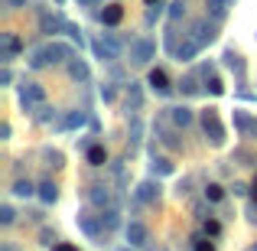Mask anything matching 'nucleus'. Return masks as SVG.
<instances>
[{
	"instance_id": "obj_38",
	"label": "nucleus",
	"mask_w": 257,
	"mask_h": 251,
	"mask_svg": "<svg viewBox=\"0 0 257 251\" xmlns=\"http://www.w3.org/2000/svg\"><path fill=\"white\" fill-rule=\"evenodd\" d=\"M56 251H78V248H72V245H56Z\"/></svg>"
},
{
	"instance_id": "obj_33",
	"label": "nucleus",
	"mask_w": 257,
	"mask_h": 251,
	"mask_svg": "<svg viewBox=\"0 0 257 251\" xmlns=\"http://www.w3.org/2000/svg\"><path fill=\"white\" fill-rule=\"evenodd\" d=\"M195 251H215L208 241H202V238H195Z\"/></svg>"
},
{
	"instance_id": "obj_5",
	"label": "nucleus",
	"mask_w": 257,
	"mask_h": 251,
	"mask_svg": "<svg viewBox=\"0 0 257 251\" xmlns=\"http://www.w3.org/2000/svg\"><path fill=\"white\" fill-rule=\"evenodd\" d=\"M78 225H82V232L88 235V238H94L101 245V238H104V235H101V228H104L101 215H78ZM104 232H107V228H104Z\"/></svg>"
},
{
	"instance_id": "obj_12",
	"label": "nucleus",
	"mask_w": 257,
	"mask_h": 251,
	"mask_svg": "<svg viewBox=\"0 0 257 251\" xmlns=\"http://www.w3.org/2000/svg\"><path fill=\"white\" fill-rule=\"evenodd\" d=\"M120 20H124V7L111 4V7H104V10H101V23H104V26H117Z\"/></svg>"
},
{
	"instance_id": "obj_29",
	"label": "nucleus",
	"mask_w": 257,
	"mask_h": 251,
	"mask_svg": "<svg viewBox=\"0 0 257 251\" xmlns=\"http://www.w3.org/2000/svg\"><path fill=\"white\" fill-rule=\"evenodd\" d=\"M179 88H182L186 95H199V92H202V88L195 85V78H192V75H189V78H182V82H179Z\"/></svg>"
},
{
	"instance_id": "obj_7",
	"label": "nucleus",
	"mask_w": 257,
	"mask_h": 251,
	"mask_svg": "<svg viewBox=\"0 0 257 251\" xmlns=\"http://www.w3.org/2000/svg\"><path fill=\"white\" fill-rule=\"evenodd\" d=\"M234 127L241 137H257V118H251L247 111H234Z\"/></svg>"
},
{
	"instance_id": "obj_22",
	"label": "nucleus",
	"mask_w": 257,
	"mask_h": 251,
	"mask_svg": "<svg viewBox=\"0 0 257 251\" xmlns=\"http://www.w3.org/2000/svg\"><path fill=\"white\" fill-rule=\"evenodd\" d=\"M85 121H88V118H85V111H72V114H65V121H62V124L69 127V131H75V127H82Z\"/></svg>"
},
{
	"instance_id": "obj_26",
	"label": "nucleus",
	"mask_w": 257,
	"mask_h": 251,
	"mask_svg": "<svg viewBox=\"0 0 257 251\" xmlns=\"http://www.w3.org/2000/svg\"><path fill=\"white\" fill-rule=\"evenodd\" d=\"M101 222H104V228L107 232H111V228H117V212H114V209H107V212H101Z\"/></svg>"
},
{
	"instance_id": "obj_18",
	"label": "nucleus",
	"mask_w": 257,
	"mask_h": 251,
	"mask_svg": "<svg viewBox=\"0 0 257 251\" xmlns=\"http://www.w3.org/2000/svg\"><path fill=\"white\" fill-rule=\"evenodd\" d=\"M88 199L94 202L98 209H104L107 202H111V193H107V186H91V193H88Z\"/></svg>"
},
{
	"instance_id": "obj_35",
	"label": "nucleus",
	"mask_w": 257,
	"mask_h": 251,
	"mask_svg": "<svg viewBox=\"0 0 257 251\" xmlns=\"http://www.w3.org/2000/svg\"><path fill=\"white\" fill-rule=\"evenodd\" d=\"M182 10H186V7H182V4H173V7H170V17L176 20V17H179V13H182Z\"/></svg>"
},
{
	"instance_id": "obj_11",
	"label": "nucleus",
	"mask_w": 257,
	"mask_h": 251,
	"mask_svg": "<svg viewBox=\"0 0 257 251\" xmlns=\"http://www.w3.org/2000/svg\"><path fill=\"white\" fill-rule=\"evenodd\" d=\"M137 199H140V202H147V206L160 202V183H153V180L140 183V189H137Z\"/></svg>"
},
{
	"instance_id": "obj_39",
	"label": "nucleus",
	"mask_w": 257,
	"mask_h": 251,
	"mask_svg": "<svg viewBox=\"0 0 257 251\" xmlns=\"http://www.w3.org/2000/svg\"><path fill=\"white\" fill-rule=\"evenodd\" d=\"M78 4H85V7H94V4H98V0H78Z\"/></svg>"
},
{
	"instance_id": "obj_16",
	"label": "nucleus",
	"mask_w": 257,
	"mask_h": 251,
	"mask_svg": "<svg viewBox=\"0 0 257 251\" xmlns=\"http://www.w3.org/2000/svg\"><path fill=\"white\" fill-rule=\"evenodd\" d=\"M225 65H228L231 72H238V78H244V59H241L234 49H228V52H225Z\"/></svg>"
},
{
	"instance_id": "obj_15",
	"label": "nucleus",
	"mask_w": 257,
	"mask_h": 251,
	"mask_svg": "<svg viewBox=\"0 0 257 251\" xmlns=\"http://www.w3.org/2000/svg\"><path fill=\"white\" fill-rule=\"evenodd\" d=\"M39 199L46 202V206H52V202L59 199V189H56V183L52 180H46V183H39Z\"/></svg>"
},
{
	"instance_id": "obj_10",
	"label": "nucleus",
	"mask_w": 257,
	"mask_h": 251,
	"mask_svg": "<svg viewBox=\"0 0 257 251\" xmlns=\"http://www.w3.org/2000/svg\"><path fill=\"white\" fill-rule=\"evenodd\" d=\"M189 33H192V36L199 39V46H208V43L215 39V26L208 23V20H195V23H192V30H189Z\"/></svg>"
},
{
	"instance_id": "obj_34",
	"label": "nucleus",
	"mask_w": 257,
	"mask_h": 251,
	"mask_svg": "<svg viewBox=\"0 0 257 251\" xmlns=\"http://www.w3.org/2000/svg\"><path fill=\"white\" fill-rule=\"evenodd\" d=\"M101 98H104V101H114V88L104 85V88H101Z\"/></svg>"
},
{
	"instance_id": "obj_1",
	"label": "nucleus",
	"mask_w": 257,
	"mask_h": 251,
	"mask_svg": "<svg viewBox=\"0 0 257 251\" xmlns=\"http://www.w3.org/2000/svg\"><path fill=\"white\" fill-rule=\"evenodd\" d=\"M69 56H72L69 46H62V43H49L46 49H36V52H33L30 65H33V69H43V65H49V62H62V59H69Z\"/></svg>"
},
{
	"instance_id": "obj_23",
	"label": "nucleus",
	"mask_w": 257,
	"mask_h": 251,
	"mask_svg": "<svg viewBox=\"0 0 257 251\" xmlns=\"http://www.w3.org/2000/svg\"><path fill=\"white\" fill-rule=\"evenodd\" d=\"M104 160H107L104 147H91V150H88V163L91 166H104Z\"/></svg>"
},
{
	"instance_id": "obj_25",
	"label": "nucleus",
	"mask_w": 257,
	"mask_h": 251,
	"mask_svg": "<svg viewBox=\"0 0 257 251\" xmlns=\"http://www.w3.org/2000/svg\"><path fill=\"white\" fill-rule=\"evenodd\" d=\"M221 196H225V189H221L218 183H208L205 186V199L208 202H221Z\"/></svg>"
},
{
	"instance_id": "obj_28",
	"label": "nucleus",
	"mask_w": 257,
	"mask_h": 251,
	"mask_svg": "<svg viewBox=\"0 0 257 251\" xmlns=\"http://www.w3.org/2000/svg\"><path fill=\"white\" fill-rule=\"evenodd\" d=\"M153 173H160V176L173 173V163H170V160H163V157H160V160H153Z\"/></svg>"
},
{
	"instance_id": "obj_6",
	"label": "nucleus",
	"mask_w": 257,
	"mask_h": 251,
	"mask_svg": "<svg viewBox=\"0 0 257 251\" xmlns=\"http://www.w3.org/2000/svg\"><path fill=\"white\" fill-rule=\"evenodd\" d=\"M199 49H202L199 39H195V36H186V39H182V43L176 46L173 52H176V59H179V62H192V59L199 56Z\"/></svg>"
},
{
	"instance_id": "obj_42",
	"label": "nucleus",
	"mask_w": 257,
	"mask_h": 251,
	"mask_svg": "<svg viewBox=\"0 0 257 251\" xmlns=\"http://www.w3.org/2000/svg\"><path fill=\"white\" fill-rule=\"evenodd\" d=\"M251 251H257V245H254V248H251Z\"/></svg>"
},
{
	"instance_id": "obj_27",
	"label": "nucleus",
	"mask_w": 257,
	"mask_h": 251,
	"mask_svg": "<svg viewBox=\"0 0 257 251\" xmlns=\"http://www.w3.org/2000/svg\"><path fill=\"white\" fill-rule=\"evenodd\" d=\"M65 33H69V36H72V39H75V43H78V49H82V46H85V36H82V26L69 23V26H65Z\"/></svg>"
},
{
	"instance_id": "obj_3",
	"label": "nucleus",
	"mask_w": 257,
	"mask_h": 251,
	"mask_svg": "<svg viewBox=\"0 0 257 251\" xmlns=\"http://www.w3.org/2000/svg\"><path fill=\"white\" fill-rule=\"evenodd\" d=\"M153 56H157V43L153 39H134L131 43V62L134 65H147Z\"/></svg>"
},
{
	"instance_id": "obj_13",
	"label": "nucleus",
	"mask_w": 257,
	"mask_h": 251,
	"mask_svg": "<svg viewBox=\"0 0 257 251\" xmlns=\"http://www.w3.org/2000/svg\"><path fill=\"white\" fill-rule=\"evenodd\" d=\"M234 0H208V13H212L215 23H221V20L228 17V7H231Z\"/></svg>"
},
{
	"instance_id": "obj_24",
	"label": "nucleus",
	"mask_w": 257,
	"mask_h": 251,
	"mask_svg": "<svg viewBox=\"0 0 257 251\" xmlns=\"http://www.w3.org/2000/svg\"><path fill=\"white\" fill-rule=\"evenodd\" d=\"M127 105H134V108H140V105H144V95H140L137 82H131V88H127Z\"/></svg>"
},
{
	"instance_id": "obj_9",
	"label": "nucleus",
	"mask_w": 257,
	"mask_h": 251,
	"mask_svg": "<svg viewBox=\"0 0 257 251\" xmlns=\"http://www.w3.org/2000/svg\"><path fill=\"white\" fill-rule=\"evenodd\" d=\"M147 85H150L157 95H173V85H170V78H166L163 69H153L150 75H147Z\"/></svg>"
},
{
	"instance_id": "obj_14",
	"label": "nucleus",
	"mask_w": 257,
	"mask_h": 251,
	"mask_svg": "<svg viewBox=\"0 0 257 251\" xmlns=\"http://www.w3.org/2000/svg\"><path fill=\"white\" fill-rule=\"evenodd\" d=\"M170 118H173L176 127H189V124H192V108L179 105V108H173V111H170Z\"/></svg>"
},
{
	"instance_id": "obj_32",
	"label": "nucleus",
	"mask_w": 257,
	"mask_h": 251,
	"mask_svg": "<svg viewBox=\"0 0 257 251\" xmlns=\"http://www.w3.org/2000/svg\"><path fill=\"white\" fill-rule=\"evenodd\" d=\"M218 232H221L218 222H215V219H205V235H218Z\"/></svg>"
},
{
	"instance_id": "obj_31",
	"label": "nucleus",
	"mask_w": 257,
	"mask_h": 251,
	"mask_svg": "<svg viewBox=\"0 0 257 251\" xmlns=\"http://www.w3.org/2000/svg\"><path fill=\"white\" fill-rule=\"evenodd\" d=\"M13 219H17V215H13V209H10V206L0 209V222H4V225H13Z\"/></svg>"
},
{
	"instance_id": "obj_2",
	"label": "nucleus",
	"mask_w": 257,
	"mask_h": 251,
	"mask_svg": "<svg viewBox=\"0 0 257 251\" xmlns=\"http://www.w3.org/2000/svg\"><path fill=\"white\" fill-rule=\"evenodd\" d=\"M202 131H205V137H208V144H212V147H221V144H225V127H221L218 111H215V108L202 111Z\"/></svg>"
},
{
	"instance_id": "obj_37",
	"label": "nucleus",
	"mask_w": 257,
	"mask_h": 251,
	"mask_svg": "<svg viewBox=\"0 0 257 251\" xmlns=\"http://www.w3.org/2000/svg\"><path fill=\"white\" fill-rule=\"evenodd\" d=\"M10 7H26V0H7Z\"/></svg>"
},
{
	"instance_id": "obj_43",
	"label": "nucleus",
	"mask_w": 257,
	"mask_h": 251,
	"mask_svg": "<svg viewBox=\"0 0 257 251\" xmlns=\"http://www.w3.org/2000/svg\"><path fill=\"white\" fill-rule=\"evenodd\" d=\"M124 251H131V248H124Z\"/></svg>"
},
{
	"instance_id": "obj_36",
	"label": "nucleus",
	"mask_w": 257,
	"mask_h": 251,
	"mask_svg": "<svg viewBox=\"0 0 257 251\" xmlns=\"http://www.w3.org/2000/svg\"><path fill=\"white\" fill-rule=\"evenodd\" d=\"M157 17H160V4H157V10H147V23H153Z\"/></svg>"
},
{
	"instance_id": "obj_17",
	"label": "nucleus",
	"mask_w": 257,
	"mask_h": 251,
	"mask_svg": "<svg viewBox=\"0 0 257 251\" xmlns=\"http://www.w3.org/2000/svg\"><path fill=\"white\" fill-rule=\"evenodd\" d=\"M39 26H43V33H59V30H65L69 23H65L62 17H49V13H46V17L39 20Z\"/></svg>"
},
{
	"instance_id": "obj_40",
	"label": "nucleus",
	"mask_w": 257,
	"mask_h": 251,
	"mask_svg": "<svg viewBox=\"0 0 257 251\" xmlns=\"http://www.w3.org/2000/svg\"><path fill=\"white\" fill-rule=\"evenodd\" d=\"M254 202H257V180H254Z\"/></svg>"
},
{
	"instance_id": "obj_19",
	"label": "nucleus",
	"mask_w": 257,
	"mask_h": 251,
	"mask_svg": "<svg viewBox=\"0 0 257 251\" xmlns=\"http://www.w3.org/2000/svg\"><path fill=\"white\" fill-rule=\"evenodd\" d=\"M17 52H20V39L13 36V33H7V36H4V62H10Z\"/></svg>"
},
{
	"instance_id": "obj_20",
	"label": "nucleus",
	"mask_w": 257,
	"mask_h": 251,
	"mask_svg": "<svg viewBox=\"0 0 257 251\" xmlns=\"http://www.w3.org/2000/svg\"><path fill=\"white\" fill-rule=\"evenodd\" d=\"M69 75L75 78V82H85V78H88V65H85V59H72V62H69Z\"/></svg>"
},
{
	"instance_id": "obj_41",
	"label": "nucleus",
	"mask_w": 257,
	"mask_h": 251,
	"mask_svg": "<svg viewBox=\"0 0 257 251\" xmlns=\"http://www.w3.org/2000/svg\"><path fill=\"white\" fill-rule=\"evenodd\" d=\"M147 4H150V7H153V4H157V0H147Z\"/></svg>"
},
{
	"instance_id": "obj_8",
	"label": "nucleus",
	"mask_w": 257,
	"mask_h": 251,
	"mask_svg": "<svg viewBox=\"0 0 257 251\" xmlns=\"http://www.w3.org/2000/svg\"><path fill=\"white\" fill-rule=\"evenodd\" d=\"M124 232H127V241H131L134 248H144L147 241H150V232H147L144 222H131V225H127Z\"/></svg>"
},
{
	"instance_id": "obj_4",
	"label": "nucleus",
	"mask_w": 257,
	"mask_h": 251,
	"mask_svg": "<svg viewBox=\"0 0 257 251\" xmlns=\"http://www.w3.org/2000/svg\"><path fill=\"white\" fill-rule=\"evenodd\" d=\"M46 101V92H43V85H36V82H23L20 85V105L30 111L33 105H43Z\"/></svg>"
},
{
	"instance_id": "obj_30",
	"label": "nucleus",
	"mask_w": 257,
	"mask_h": 251,
	"mask_svg": "<svg viewBox=\"0 0 257 251\" xmlns=\"http://www.w3.org/2000/svg\"><path fill=\"white\" fill-rule=\"evenodd\" d=\"M208 92H212V95H221V92H225V85H221L218 75H208Z\"/></svg>"
},
{
	"instance_id": "obj_21",
	"label": "nucleus",
	"mask_w": 257,
	"mask_h": 251,
	"mask_svg": "<svg viewBox=\"0 0 257 251\" xmlns=\"http://www.w3.org/2000/svg\"><path fill=\"white\" fill-rule=\"evenodd\" d=\"M33 193H36V189H33L30 180H17V183H13V196H20V199H30Z\"/></svg>"
}]
</instances>
